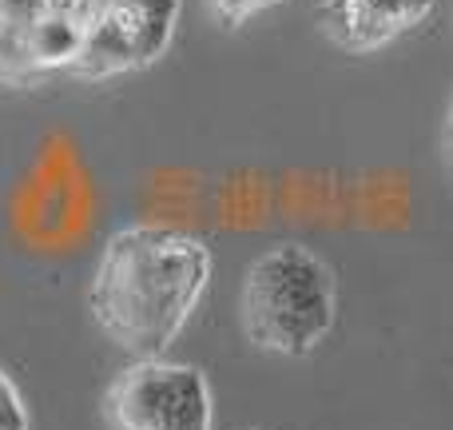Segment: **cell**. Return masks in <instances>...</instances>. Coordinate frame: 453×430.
Segmentation results:
<instances>
[{
  "mask_svg": "<svg viewBox=\"0 0 453 430\" xmlns=\"http://www.w3.org/2000/svg\"><path fill=\"white\" fill-rule=\"evenodd\" d=\"M215 259L199 235L135 223L100 251L88 287L96 327L135 359H164L211 287Z\"/></svg>",
  "mask_w": 453,
  "mask_h": 430,
  "instance_id": "6da1fadb",
  "label": "cell"
},
{
  "mask_svg": "<svg viewBox=\"0 0 453 430\" xmlns=\"http://www.w3.org/2000/svg\"><path fill=\"white\" fill-rule=\"evenodd\" d=\"M242 335L266 355L303 359L319 351L338 323L334 267L303 243H274L242 275Z\"/></svg>",
  "mask_w": 453,
  "mask_h": 430,
  "instance_id": "7a4b0ae2",
  "label": "cell"
},
{
  "mask_svg": "<svg viewBox=\"0 0 453 430\" xmlns=\"http://www.w3.org/2000/svg\"><path fill=\"white\" fill-rule=\"evenodd\" d=\"M180 12L183 0H92L72 76L96 84L159 64L175 44Z\"/></svg>",
  "mask_w": 453,
  "mask_h": 430,
  "instance_id": "3957f363",
  "label": "cell"
},
{
  "mask_svg": "<svg viewBox=\"0 0 453 430\" xmlns=\"http://www.w3.org/2000/svg\"><path fill=\"white\" fill-rule=\"evenodd\" d=\"M92 0H0V84L40 88L80 60Z\"/></svg>",
  "mask_w": 453,
  "mask_h": 430,
  "instance_id": "277c9868",
  "label": "cell"
},
{
  "mask_svg": "<svg viewBox=\"0 0 453 430\" xmlns=\"http://www.w3.org/2000/svg\"><path fill=\"white\" fill-rule=\"evenodd\" d=\"M116 430H211V387L191 363L135 359L108 391Z\"/></svg>",
  "mask_w": 453,
  "mask_h": 430,
  "instance_id": "5b68a950",
  "label": "cell"
},
{
  "mask_svg": "<svg viewBox=\"0 0 453 430\" xmlns=\"http://www.w3.org/2000/svg\"><path fill=\"white\" fill-rule=\"evenodd\" d=\"M430 12L434 0H322L319 28L342 52L370 56L422 28Z\"/></svg>",
  "mask_w": 453,
  "mask_h": 430,
  "instance_id": "8992f818",
  "label": "cell"
},
{
  "mask_svg": "<svg viewBox=\"0 0 453 430\" xmlns=\"http://www.w3.org/2000/svg\"><path fill=\"white\" fill-rule=\"evenodd\" d=\"M28 407H24V395L16 391V383L0 371V430H28Z\"/></svg>",
  "mask_w": 453,
  "mask_h": 430,
  "instance_id": "52a82bcc",
  "label": "cell"
},
{
  "mask_svg": "<svg viewBox=\"0 0 453 430\" xmlns=\"http://www.w3.org/2000/svg\"><path fill=\"white\" fill-rule=\"evenodd\" d=\"M274 4H287V0H211L215 16H219L226 28H239L250 16H258L263 8H274Z\"/></svg>",
  "mask_w": 453,
  "mask_h": 430,
  "instance_id": "ba28073f",
  "label": "cell"
},
{
  "mask_svg": "<svg viewBox=\"0 0 453 430\" xmlns=\"http://www.w3.org/2000/svg\"><path fill=\"white\" fill-rule=\"evenodd\" d=\"M441 156H446V168L453 176V96H449V108H446V124H441Z\"/></svg>",
  "mask_w": 453,
  "mask_h": 430,
  "instance_id": "9c48e42d",
  "label": "cell"
}]
</instances>
